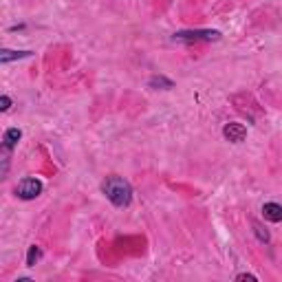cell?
I'll use <instances>...</instances> for the list:
<instances>
[{
  "instance_id": "5",
  "label": "cell",
  "mask_w": 282,
  "mask_h": 282,
  "mask_svg": "<svg viewBox=\"0 0 282 282\" xmlns=\"http://www.w3.org/2000/svg\"><path fill=\"white\" fill-rule=\"evenodd\" d=\"M20 139H22V130H20V128H9V130H5V135H3V146H5V150L11 152L13 148L18 146Z\"/></svg>"
},
{
  "instance_id": "8",
  "label": "cell",
  "mask_w": 282,
  "mask_h": 282,
  "mask_svg": "<svg viewBox=\"0 0 282 282\" xmlns=\"http://www.w3.org/2000/svg\"><path fill=\"white\" fill-rule=\"evenodd\" d=\"M148 86H150V89H154V91H170L172 86H174V82L172 79H167L165 75H154V77H150L148 79Z\"/></svg>"
},
{
  "instance_id": "2",
  "label": "cell",
  "mask_w": 282,
  "mask_h": 282,
  "mask_svg": "<svg viewBox=\"0 0 282 282\" xmlns=\"http://www.w3.org/2000/svg\"><path fill=\"white\" fill-rule=\"evenodd\" d=\"M174 42H214V40H220V31L216 29H190V31H177L172 36Z\"/></svg>"
},
{
  "instance_id": "6",
  "label": "cell",
  "mask_w": 282,
  "mask_h": 282,
  "mask_svg": "<svg viewBox=\"0 0 282 282\" xmlns=\"http://www.w3.org/2000/svg\"><path fill=\"white\" fill-rule=\"evenodd\" d=\"M263 216L269 220V223H280V220H282V205H278V203H265L263 205Z\"/></svg>"
},
{
  "instance_id": "11",
  "label": "cell",
  "mask_w": 282,
  "mask_h": 282,
  "mask_svg": "<svg viewBox=\"0 0 282 282\" xmlns=\"http://www.w3.org/2000/svg\"><path fill=\"white\" fill-rule=\"evenodd\" d=\"M9 108H11V97L9 95H3V97H0V110L7 112Z\"/></svg>"
},
{
  "instance_id": "1",
  "label": "cell",
  "mask_w": 282,
  "mask_h": 282,
  "mask_svg": "<svg viewBox=\"0 0 282 282\" xmlns=\"http://www.w3.org/2000/svg\"><path fill=\"white\" fill-rule=\"evenodd\" d=\"M102 192L115 207H128L132 203V194H135L128 181L117 177V174H110L102 181Z\"/></svg>"
},
{
  "instance_id": "9",
  "label": "cell",
  "mask_w": 282,
  "mask_h": 282,
  "mask_svg": "<svg viewBox=\"0 0 282 282\" xmlns=\"http://www.w3.org/2000/svg\"><path fill=\"white\" fill-rule=\"evenodd\" d=\"M40 258H42V249H40L38 245H31L29 253H26V267H36Z\"/></svg>"
},
{
  "instance_id": "10",
  "label": "cell",
  "mask_w": 282,
  "mask_h": 282,
  "mask_svg": "<svg viewBox=\"0 0 282 282\" xmlns=\"http://www.w3.org/2000/svg\"><path fill=\"white\" fill-rule=\"evenodd\" d=\"M251 227H253V234H256V238L260 240V243H265V245H267V243H269V240H271L269 232H267L265 227L258 223V220H253V223H251Z\"/></svg>"
},
{
  "instance_id": "7",
  "label": "cell",
  "mask_w": 282,
  "mask_h": 282,
  "mask_svg": "<svg viewBox=\"0 0 282 282\" xmlns=\"http://www.w3.org/2000/svg\"><path fill=\"white\" fill-rule=\"evenodd\" d=\"M31 55H33L31 51H9V49H3V51H0V62L9 64L11 60H24V58H31Z\"/></svg>"
},
{
  "instance_id": "12",
  "label": "cell",
  "mask_w": 282,
  "mask_h": 282,
  "mask_svg": "<svg viewBox=\"0 0 282 282\" xmlns=\"http://www.w3.org/2000/svg\"><path fill=\"white\" fill-rule=\"evenodd\" d=\"M236 280H251V282H256L258 278H256V276H251V273H238Z\"/></svg>"
},
{
  "instance_id": "3",
  "label": "cell",
  "mask_w": 282,
  "mask_h": 282,
  "mask_svg": "<svg viewBox=\"0 0 282 282\" xmlns=\"http://www.w3.org/2000/svg\"><path fill=\"white\" fill-rule=\"evenodd\" d=\"M42 181L36 179V177H26L22 179L18 183L16 187V194H18V199H22V201H33V199H38L40 194H42Z\"/></svg>"
},
{
  "instance_id": "4",
  "label": "cell",
  "mask_w": 282,
  "mask_h": 282,
  "mask_svg": "<svg viewBox=\"0 0 282 282\" xmlns=\"http://www.w3.org/2000/svg\"><path fill=\"white\" fill-rule=\"evenodd\" d=\"M223 137L227 141H232V144H240V141H245V137H247V128L243 124H225Z\"/></svg>"
}]
</instances>
